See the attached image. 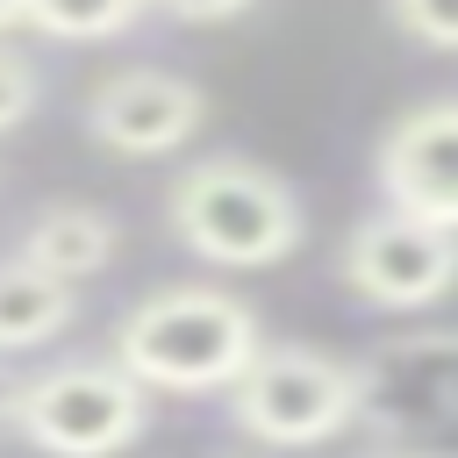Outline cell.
I'll return each instance as SVG.
<instances>
[{
  "label": "cell",
  "instance_id": "obj_1",
  "mask_svg": "<svg viewBox=\"0 0 458 458\" xmlns=\"http://www.w3.org/2000/svg\"><path fill=\"white\" fill-rule=\"evenodd\" d=\"M258 351V308L229 286H157L114 329V365L143 394H229Z\"/></svg>",
  "mask_w": 458,
  "mask_h": 458
},
{
  "label": "cell",
  "instance_id": "obj_2",
  "mask_svg": "<svg viewBox=\"0 0 458 458\" xmlns=\"http://www.w3.org/2000/svg\"><path fill=\"white\" fill-rule=\"evenodd\" d=\"M165 222L172 236L200 258V265H222V272H272L301 250L308 236V215H301V193L258 165V157H236V150H215L186 172H172L165 186Z\"/></svg>",
  "mask_w": 458,
  "mask_h": 458
},
{
  "label": "cell",
  "instance_id": "obj_3",
  "mask_svg": "<svg viewBox=\"0 0 458 458\" xmlns=\"http://www.w3.org/2000/svg\"><path fill=\"white\" fill-rule=\"evenodd\" d=\"M0 422L43 458H122L150 429V394L114 358H79L7 386Z\"/></svg>",
  "mask_w": 458,
  "mask_h": 458
},
{
  "label": "cell",
  "instance_id": "obj_4",
  "mask_svg": "<svg viewBox=\"0 0 458 458\" xmlns=\"http://www.w3.org/2000/svg\"><path fill=\"white\" fill-rule=\"evenodd\" d=\"M358 408H365L358 365L315 344H265L258 365L229 386V422L265 451H315L358 429Z\"/></svg>",
  "mask_w": 458,
  "mask_h": 458
},
{
  "label": "cell",
  "instance_id": "obj_5",
  "mask_svg": "<svg viewBox=\"0 0 458 458\" xmlns=\"http://www.w3.org/2000/svg\"><path fill=\"white\" fill-rule=\"evenodd\" d=\"M358 379H365L358 422H372L386 451L458 458V336L386 344L379 358L358 365Z\"/></svg>",
  "mask_w": 458,
  "mask_h": 458
},
{
  "label": "cell",
  "instance_id": "obj_6",
  "mask_svg": "<svg viewBox=\"0 0 458 458\" xmlns=\"http://www.w3.org/2000/svg\"><path fill=\"white\" fill-rule=\"evenodd\" d=\"M336 279L379 308V315H415V308H437L451 286H458V236L451 229H422L408 215H365L351 222L344 250H336Z\"/></svg>",
  "mask_w": 458,
  "mask_h": 458
},
{
  "label": "cell",
  "instance_id": "obj_7",
  "mask_svg": "<svg viewBox=\"0 0 458 458\" xmlns=\"http://www.w3.org/2000/svg\"><path fill=\"white\" fill-rule=\"evenodd\" d=\"M372 186L386 215L458 236V93L415 100L372 150Z\"/></svg>",
  "mask_w": 458,
  "mask_h": 458
},
{
  "label": "cell",
  "instance_id": "obj_8",
  "mask_svg": "<svg viewBox=\"0 0 458 458\" xmlns=\"http://www.w3.org/2000/svg\"><path fill=\"white\" fill-rule=\"evenodd\" d=\"M200 122H208V93L186 72L122 64L86 93V136L114 157H172L200 136Z\"/></svg>",
  "mask_w": 458,
  "mask_h": 458
},
{
  "label": "cell",
  "instance_id": "obj_9",
  "mask_svg": "<svg viewBox=\"0 0 458 458\" xmlns=\"http://www.w3.org/2000/svg\"><path fill=\"white\" fill-rule=\"evenodd\" d=\"M114 250H122V222L107 208H93V200H50V208L29 215L14 258H29L36 272L79 286V279H100L114 265Z\"/></svg>",
  "mask_w": 458,
  "mask_h": 458
},
{
  "label": "cell",
  "instance_id": "obj_10",
  "mask_svg": "<svg viewBox=\"0 0 458 458\" xmlns=\"http://www.w3.org/2000/svg\"><path fill=\"white\" fill-rule=\"evenodd\" d=\"M79 315V286L36 272L29 258H0V351H36L57 344Z\"/></svg>",
  "mask_w": 458,
  "mask_h": 458
},
{
  "label": "cell",
  "instance_id": "obj_11",
  "mask_svg": "<svg viewBox=\"0 0 458 458\" xmlns=\"http://www.w3.org/2000/svg\"><path fill=\"white\" fill-rule=\"evenodd\" d=\"M150 14V0H21V21L57 43H107L129 36Z\"/></svg>",
  "mask_w": 458,
  "mask_h": 458
},
{
  "label": "cell",
  "instance_id": "obj_12",
  "mask_svg": "<svg viewBox=\"0 0 458 458\" xmlns=\"http://www.w3.org/2000/svg\"><path fill=\"white\" fill-rule=\"evenodd\" d=\"M386 21L422 50H458V0H386Z\"/></svg>",
  "mask_w": 458,
  "mask_h": 458
},
{
  "label": "cell",
  "instance_id": "obj_13",
  "mask_svg": "<svg viewBox=\"0 0 458 458\" xmlns=\"http://www.w3.org/2000/svg\"><path fill=\"white\" fill-rule=\"evenodd\" d=\"M36 100H43L36 64H29L21 50H7V43H0V136H7V129H21V122L36 114Z\"/></svg>",
  "mask_w": 458,
  "mask_h": 458
},
{
  "label": "cell",
  "instance_id": "obj_14",
  "mask_svg": "<svg viewBox=\"0 0 458 458\" xmlns=\"http://www.w3.org/2000/svg\"><path fill=\"white\" fill-rule=\"evenodd\" d=\"M157 14H172V21H193V29H215V21H236V14H250L258 0H150Z\"/></svg>",
  "mask_w": 458,
  "mask_h": 458
},
{
  "label": "cell",
  "instance_id": "obj_15",
  "mask_svg": "<svg viewBox=\"0 0 458 458\" xmlns=\"http://www.w3.org/2000/svg\"><path fill=\"white\" fill-rule=\"evenodd\" d=\"M7 29H21V0H0V43H7Z\"/></svg>",
  "mask_w": 458,
  "mask_h": 458
},
{
  "label": "cell",
  "instance_id": "obj_16",
  "mask_svg": "<svg viewBox=\"0 0 458 458\" xmlns=\"http://www.w3.org/2000/svg\"><path fill=\"white\" fill-rule=\"evenodd\" d=\"M358 458H415V451H386V444H372V451H358Z\"/></svg>",
  "mask_w": 458,
  "mask_h": 458
}]
</instances>
